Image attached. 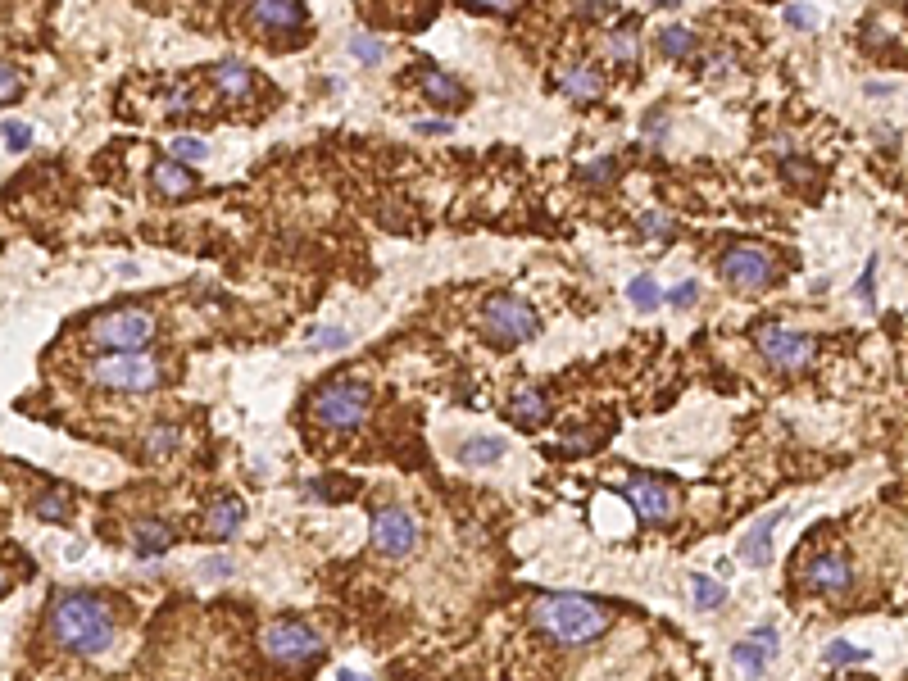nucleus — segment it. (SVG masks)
I'll return each instance as SVG.
<instances>
[{
    "mask_svg": "<svg viewBox=\"0 0 908 681\" xmlns=\"http://www.w3.org/2000/svg\"><path fill=\"white\" fill-rule=\"evenodd\" d=\"M155 332H159L155 314H146L137 305H119L91 318V346L114 350V355H141L155 341Z\"/></svg>",
    "mask_w": 908,
    "mask_h": 681,
    "instance_id": "20e7f679",
    "label": "nucleus"
},
{
    "mask_svg": "<svg viewBox=\"0 0 908 681\" xmlns=\"http://www.w3.org/2000/svg\"><path fill=\"white\" fill-rule=\"evenodd\" d=\"M150 182H155V191H159V196H168V200H182V196L196 191V173L182 168V164H173V159H159V164L150 168Z\"/></svg>",
    "mask_w": 908,
    "mask_h": 681,
    "instance_id": "412c9836",
    "label": "nucleus"
},
{
    "mask_svg": "<svg viewBox=\"0 0 908 681\" xmlns=\"http://www.w3.org/2000/svg\"><path fill=\"white\" fill-rule=\"evenodd\" d=\"M19 91H23L19 69H14V64H0V105H10V100H19Z\"/></svg>",
    "mask_w": 908,
    "mask_h": 681,
    "instance_id": "e433bc0d",
    "label": "nucleus"
},
{
    "mask_svg": "<svg viewBox=\"0 0 908 681\" xmlns=\"http://www.w3.org/2000/svg\"><path fill=\"white\" fill-rule=\"evenodd\" d=\"M618 495L632 504L636 518L650 523V527L672 523V514H677V495H672V486L663 482V477H654V473H636L632 482L618 486Z\"/></svg>",
    "mask_w": 908,
    "mask_h": 681,
    "instance_id": "9b49d317",
    "label": "nucleus"
},
{
    "mask_svg": "<svg viewBox=\"0 0 908 681\" xmlns=\"http://www.w3.org/2000/svg\"><path fill=\"white\" fill-rule=\"evenodd\" d=\"M241 523H246V500H237V495H218V500H209L205 514H200V527H205L209 541L237 536Z\"/></svg>",
    "mask_w": 908,
    "mask_h": 681,
    "instance_id": "4468645a",
    "label": "nucleus"
},
{
    "mask_svg": "<svg viewBox=\"0 0 908 681\" xmlns=\"http://www.w3.org/2000/svg\"><path fill=\"white\" fill-rule=\"evenodd\" d=\"M872 282H877V259H868V268H863V277H859V300H863V305H872Z\"/></svg>",
    "mask_w": 908,
    "mask_h": 681,
    "instance_id": "79ce46f5",
    "label": "nucleus"
},
{
    "mask_svg": "<svg viewBox=\"0 0 908 681\" xmlns=\"http://www.w3.org/2000/svg\"><path fill=\"white\" fill-rule=\"evenodd\" d=\"M418 87H423V96L432 100V105H441V109H454V105H464V100H468L464 82L450 78V73H441V69H423V73H418Z\"/></svg>",
    "mask_w": 908,
    "mask_h": 681,
    "instance_id": "aec40b11",
    "label": "nucleus"
},
{
    "mask_svg": "<svg viewBox=\"0 0 908 681\" xmlns=\"http://www.w3.org/2000/svg\"><path fill=\"white\" fill-rule=\"evenodd\" d=\"M46 627H50V641L60 645L69 654H105L119 636V618L109 609L105 595H91V591H64L50 600L46 609Z\"/></svg>",
    "mask_w": 908,
    "mask_h": 681,
    "instance_id": "f257e3e1",
    "label": "nucleus"
},
{
    "mask_svg": "<svg viewBox=\"0 0 908 681\" xmlns=\"http://www.w3.org/2000/svg\"><path fill=\"white\" fill-rule=\"evenodd\" d=\"M695 46H700V37H695L691 28H681V23H672V28L659 32V50L668 55V60H686V55H695Z\"/></svg>",
    "mask_w": 908,
    "mask_h": 681,
    "instance_id": "393cba45",
    "label": "nucleus"
},
{
    "mask_svg": "<svg viewBox=\"0 0 908 681\" xmlns=\"http://www.w3.org/2000/svg\"><path fill=\"white\" fill-rule=\"evenodd\" d=\"M691 600L695 609H722L727 604V586L709 573H691Z\"/></svg>",
    "mask_w": 908,
    "mask_h": 681,
    "instance_id": "a878e982",
    "label": "nucleus"
},
{
    "mask_svg": "<svg viewBox=\"0 0 908 681\" xmlns=\"http://www.w3.org/2000/svg\"><path fill=\"white\" fill-rule=\"evenodd\" d=\"M781 518H786V509H781V514H763L759 523L741 536V563L745 568H768L772 563V527H777Z\"/></svg>",
    "mask_w": 908,
    "mask_h": 681,
    "instance_id": "dca6fc26",
    "label": "nucleus"
},
{
    "mask_svg": "<svg viewBox=\"0 0 908 681\" xmlns=\"http://www.w3.org/2000/svg\"><path fill=\"white\" fill-rule=\"evenodd\" d=\"M509 414H514L518 427H527V432H536V427L550 418V400H545L541 386H518L514 395H509Z\"/></svg>",
    "mask_w": 908,
    "mask_h": 681,
    "instance_id": "6ab92c4d",
    "label": "nucleus"
},
{
    "mask_svg": "<svg viewBox=\"0 0 908 681\" xmlns=\"http://www.w3.org/2000/svg\"><path fill=\"white\" fill-rule=\"evenodd\" d=\"M418 545V518L409 514L405 504H377L373 509V550L382 559L400 563L409 559Z\"/></svg>",
    "mask_w": 908,
    "mask_h": 681,
    "instance_id": "6e6552de",
    "label": "nucleus"
},
{
    "mask_svg": "<svg viewBox=\"0 0 908 681\" xmlns=\"http://www.w3.org/2000/svg\"><path fill=\"white\" fill-rule=\"evenodd\" d=\"M768 659H772V650L768 645H759V641H736L731 645V668H736V677L741 681H759L763 672H768Z\"/></svg>",
    "mask_w": 908,
    "mask_h": 681,
    "instance_id": "4be33fe9",
    "label": "nucleus"
},
{
    "mask_svg": "<svg viewBox=\"0 0 908 681\" xmlns=\"http://www.w3.org/2000/svg\"><path fill=\"white\" fill-rule=\"evenodd\" d=\"M250 19L264 32H282V37H300L309 28L305 5H296V0H259V5H250Z\"/></svg>",
    "mask_w": 908,
    "mask_h": 681,
    "instance_id": "ddd939ff",
    "label": "nucleus"
},
{
    "mask_svg": "<svg viewBox=\"0 0 908 681\" xmlns=\"http://www.w3.org/2000/svg\"><path fill=\"white\" fill-rule=\"evenodd\" d=\"M350 55H355L359 64H382L386 60V41L373 37V32H355V37H350Z\"/></svg>",
    "mask_w": 908,
    "mask_h": 681,
    "instance_id": "c756f323",
    "label": "nucleus"
},
{
    "mask_svg": "<svg viewBox=\"0 0 908 681\" xmlns=\"http://www.w3.org/2000/svg\"><path fill=\"white\" fill-rule=\"evenodd\" d=\"M804 586L818 595H845L849 586H854V568H849L845 554H818V559L804 568Z\"/></svg>",
    "mask_w": 908,
    "mask_h": 681,
    "instance_id": "f8f14e48",
    "label": "nucleus"
},
{
    "mask_svg": "<svg viewBox=\"0 0 908 681\" xmlns=\"http://www.w3.org/2000/svg\"><path fill=\"white\" fill-rule=\"evenodd\" d=\"M495 459H504L500 436H473V441L459 445V464H468V468H486V464H495Z\"/></svg>",
    "mask_w": 908,
    "mask_h": 681,
    "instance_id": "b1692460",
    "label": "nucleus"
},
{
    "mask_svg": "<svg viewBox=\"0 0 908 681\" xmlns=\"http://www.w3.org/2000/svg\"><path fill=\"white\" fill-rule=\"evenodd\" d=\"M577 178L582 182H613L618 178V159H591V164L577 168Z\"/></svg>",
    "mask_w": 908,
    "mask_h": 681,
    "instance_id": "f704fd0d",
    "label": "nucleus"
},
{
    "mask_svg": "<svg viewBox=\"0 0 908 681\" xmlns=\"http://www.w3.org/2000/svg\"><path fill=\"white\" fill-rule=\"evenodd\" d=\"M595 436H600V432H573L563 445H554V454H568V459H573V454H586L595 445Z\"/></svg>",
    "mask_w": 908,
    "mask_h": 681,
    "instance_id": "ea45409f",
    "label": "nucleus"
},
{
    "mask_svg": "<svg viewBox=\"0 0 908 681\" xmlns=\"http://www.w3.org/2000/svg\"><path fill=\"white\" fill-rule=\"evenodd\" d=\"M164 368L146 355H109L91 364V382L109 386V391H155Z\"/></svg>",
    "mask_w": 908,
    "mask_h": 681,
    "instance_id": "1a4fd4ad",
    "label": "nucleus"
},
{
    "mask_svg": "<svg viewBox=\"0 0 908 681\" xmlns=\"http://www.w3.org/2000/svg\"><path fill=\"white\" fill-rule=\"evenodd\" d=\"M781 19H786L790 28H818L822 14L809 10V5H786V10H781Z\"/></svg>",
    "mask_w": 908,
    "mask_h": 681,
    "instance_id": "4c0bfd02",
    "label": "nucleus"
},
{
    "mask_svg": "<svg viewBox=\"0 0 908 681\" xmlns=\"http://www.w3.org/2000/svg\"><path fill=\"white\" fill-rule=\"evenodd\" d=\"M336 681H368V677H364V672H350V668H341V672H336Z\"/></svg>",
    "mask_w": 908,
    "mask_h": 681,
    "instance_id": "09e8293b",
    "label": "nucleus"
},
{
    "mask_svg": "<svg viewBox=\"0 0 908 681\" xmlns=\"http://www.w3.org/2000/svg\"><path fill=\"white\" fill-rule=\"evenodd\" d=\"M468 10H473V14H500V19H509V14H518V5H514V0H473Z\"/></svg>",
    "mask_w": 908,
    "mask_h": 681,
    "instance_id": "a19ab883",
    "label": "nucleus"
},
{
    "mask_svg": "<svg viewBox=\"0 0 908 681\" xmlns=\"http://www.w3.org/2000/svg\"><path fill=\"white\" fill-rule=\"evenodd\" d=\"M232 573V559H205L200 563V577H227Z\"/></svg>",
    "mask_w": 908,
    "mask_h": 681,
    "instance_id": "c03bdc74",
    "label": "nucleus"
},
{
    "mask_svg": "<svg viewBox=\"0 0 908 681\" xmlns=\"http://www.w3.org/2000/svg\"><path fill=\"white\" fill-rule=\"evenodd\" d=\"M309 346L314 350H346L350 332L346 327H314V332H309Z\"/></svg>",
    "mask_w": 908,
    "mask_h": 681,
    "instance_id": "72a5a7b5",
    "label": "nucleus"
},
{
    "mask_svg": "<svg viewBox=\"0 0 908 681\" xmlns=\"http://www.w3.org/2000/svg\"><path fill=\"white\" fill-rule=\"evenodd\" d=\"M259 650H264L273 663H282V668L300 672V668H318V663H323L327 641L300 618H273V622L259 627Z\"/></svg>",
    "mask_w": 908,
    "mask_h": 681,
    "instance_id": "7ed1b4c3",
    "label": "nucleus"
},
{
    "mask_svg": "<svg viewBox=\"0 0 908 681\" xmlns=\"http://www.w3.org/2000/svg\"><path fill=\"white\" fill-rule=\"evenodd\" d=\"M663 300H668L672 309H695V300H700V282H691V277H686V282H677V287H672Z\"/></svg>",
    "mask_w": 908,
    "mask_h": 681,
    "instance_id": "c9c22d12",
    "label": "nucleus"
},
{
    "mask_svg": "<svg viewBox=\"0 0 908 681\" xmlns=\"http://www.w3.org/2000/svg\"><path fill=\"white\" fill-rule=\"evenodd\" d=\"M641 237H650V241H672V237H677V223H672L668 214H659V209H650V214H641Z\"/></svg>",
    "mask_w": 908,
    "mask_h": 681,
    "instance_id": "473e14b6",
    "label": "nucleus"
},
{
    "mask_svg": "<svg viewBox=\"0 0 908 681\" xmlns=\"http://www.w3.org/2000/svg\"><path fill=\"white\" fill-rule=\"evenodd\" d=\"M532 622L559 645H591L609 627V609L586 595H541L532 604Z\"/></svg>",
    "mask_w": 908,
    "mask_h": 681,
    "instance_id": "f03ea898",
    "label": "nucleus"
},
{
    "mask_svg": "<svg viewBox=\"0 0 908 681\" xmlns=\"http://www.w3.org/2000/svg\"><path fill=\"white\" fill-rule=\"evenodd\" d=\"M209 155V141L205 137H173L168 141V159L173 164H196V159Z\"/></svg>",
    "mask_w": 908,
    "mask_h": 681,
    "instance_id": "7c9ffc66",
    "label": "nucleus"
},
{
    "mask_svg": "<svg viewBox=\"0 0 908 681\" xmlns=\"http://www.w3.org/2000/svg\"><path fill=\"white\" fill-rule=\"evenodd\" d=\"M822 659L831 663V668H854V663H863V659H872L863 645H849V641H831L827 650H822Z\"/></svg>",
    "mask_w": 908,
    "mask_h": 681,
    "instance_id": "2f4dec72",
    "label": "nucleus"
},
{
    "mask_svg": "<svg viewBox=\"0 0 908 681\" xmlns=\"http://www.w3.org/2000/svg\"><path fill=\"white\" fill-rule=\"evenodd\" d=\"M604 55H609L613 64H641V41H636V23H627V28H613L609 37H604Z\"/></svg>",
    "mask_w": 908,
    "mask_h": 681,
    "instance_id": "5701e85b",
    "label": "nucleus"
},
{
    "mask_svg": "<svg viewBox=\"0 0 908 681\" xmlns=\"http://www.w3.org/2000/svg\"><path fill=\"white\" fill-rule=\"evenodd\" d=\"M5 591H10V577H5V573H0V595H5Z\"/></svg>",
    "mask_w": 908,
    "mask_h": 681,
    "instance_id": "8fccbe9b",
    "label": "nucleus"
},
{
    "mask_svg": "<svg viewBox=\"0 0 908 681\" xmlns=\"http://www.w3.org/2000/svg\"><path fill=\"white\" fill-rule=\"evenodd\" d=\"M209 82H214L218 96L237 100V105H246V100L255 96V73H250V64H241V60H218L214 69H209Z\"/></svg>",
    "mask_w": 908,
    "mask_h": 681,
    "instance_id": "2eb2a0df",
    "label": "nucleus"
},
{
    "mask_svg": "<svg viewBox=\"0 0 908 681\" xmlns=\"http://www.w3.org/2000/svg\"><path fill=\"white\" fill-rule=\"evenodd\" d=\"M754 346H759V355L768 359L772 368H786V373H795V368H809L813 355H818L813 336L795 332V327H781V323L759 327V332H754Z\"/></svg>",
    "mask_w": 908,
    "mask_h": 681,
    "instance_id": "9d476101",
    "label": "nucleus"
},
{
    "mask_svg": "<svg viewBox=\"0 0 908 681\" xmlns=\"http://www.w3.org/2000/svg\"><path fill=\"white\" fill-rule=\"evenodd\" d=\"M559 91L568 100H577V105H586V100H600L604 73L595 69V64H568V69L559 73Z\"/></svg>",
    "mask_w": 908,
    "mask_h": 681,
    "instance_id": "f3484780",
    "label": "nucleus"
},
{
    "mask_svg": "<svg viewBox=\"0 0 908 681\" xmlns=\"http://www.w3.org/2000/svg\"><path fill=\"white\" fill-rule=\"evenodd\" d=\"M722 282L736 291H763L772 287V277H777V255L759 241H741V246H731L722 255Z\"/></svg>",
    "mask_w": 908,
    "mask_h": 681,
    "instance_id": "0eeeda50",
    "label": "nucleus"
},
{
    "mask_svg": "<svg viewBox=\"0 0 908 681\" xmlns=\"http://www.w3.org/2000/svg\"><path fill=\"white\" fill-rule=\"evenodd\" d=\"M69 509H73V500H69V491H46V495H37V500H32V514L37 518H46V523H64V518H69Z\"/></svg>",
    "mask_w": 908,
    "mask_h": 681,
    "instance_id": "bb28decb",
    "label": "nucleus"
},
{
    "mask_svg": "<svg viewBox=\"0 0 908 681\" xmlns=\"http://www.w3.org/2000/svg\"><path fill=\"white\" fill-rule=\"evenodd\" d=\"M178 441H182V432L173 423H168V427H150V432H146V454H150V459H168V454L178 450Z\"/></svg>",
    "mask_w": 908,
    "mask_h": 681,
    "instance_id": "c85d7f7f",
    "label": "nucleus"
},
{
    "mask_svg": "<svg viewBox=\"0 0 908 681\" xmlns=\"http://www.w3.org/2000/svg\"><path fill=\"white\" fill-rule=\"evenodd\" d=\"M482 332L491 336L495 346H518V341H532L541 332V314L518 296H495L482 309Z\"/></svg>",
    "mask_w": 908,
    "mask_h": 681,
    "instance_id": "423d86ee",
    "label": "nucleus"
},
{
    "mask_svg": "<svg viewBox=\"0 0 908 681\" xmlns=\"http://www.w3.org/2000/svg\"><path fill=\"white\" fill-rule=\"evenodd\" d=\"M0 137H5V141H10V146L14 150H28L32 146V128H28V123H0Z\"/></svg>",
    "mask_w": 908,
    "mask_h": 681,
    "instance_id": "58836bf2",
    "label": "nucleus"
},
{
    "mask_svg": "<svg viewBox=\"0 0 908 681\" xmlns=\"http://www.w3.org/2000/svg\"><path fill=\"white\" fill-rule=\"evenodd\" d=\"M627 296H632V305L641 309V314H654V309L663 305V291H659V282H654L650 273L632 277V287H627Z\"/></svg>",
    "mask_w": 908,
    "mask_h": 681,
    "instance_id": "cd10ccee",
    "label": "nucleus"
},
{
    "mask_svg": "<svg viewBox=\"0 0 908 681\" xmlns=\"http://www.w3.org/2000/svg\"><path fill=\"white\" fill-rule=\"evenodd\" d=\"M418 132H423V137H445V132H450V123L427 119V123H418Z\"/></svg>",
    "mask_w": 908,
    "mask_h": 681,
    "instance_id": "49530a36",
    "label": "nucleus"
},
{
    "mask_svg": "<svg viewBox=\"0 0 908 681\" xmlns=\"http://www.w3.org/2000/svg\"><path fill=\"white\" fill-rule=\"evenodd\" d=\"M178 545V527L173 523H159V518H141L137 527H132V550L141 554V559H155V554L173 550Z\"/></svg>",
    "mask_w": 908,
    "mask_h": 681,
    "instance_id": "a211bd4d",
    "label": "nucleus"
},
{
    "mask_svg": "<svg viewBox=\"0 0 908 681\" xmlns=\"http://www.w3.org/2000/svg\"><path fill=\"white\" fill-rule=\"evenodd\" d=\"M314 418L327 427V432H355L359 423L368 418V409H373V391H368L364 382H327L314 391Z\"/></svg>",
    "mask_w": 908,
    "mask_h": 681,
    "instance_id": "39448f33",
    "label": "nucleus"
},
{
    "mask_svg": "<svg viewBox=\"0 0 908 681\" xmlns=\"http://www.w3.org/2000/svg\"><path fill=\"white\" fill-rule=\"evenodd\" d=\"M750 641L768 645V650H772V654H777V650H781V632H777V627H754V632H750Z\"/></svg>",
    "mask_w": 908,
    "mask_h": 681,
    "instance_id": "37998d69",
    "label": "nucleus"
},
{
    "mask_svg": "<svg viewBox=\"0 0 908 681\" xmlns=\"http://www.w3.org/2000/svg\"><path fill=\"white\" fill-rule=\"evenodd\" d=\"M786 173H790V178H795V182H804V178H809V168H804V164H795V159H790V164H786Z\"/></svg>",
    "mask_w": 908,
    "mask_h": 681,
    "instance_id": "de8ad7c7",
    "label": "nucleus"
},
{
    "mask_svg": "<svg viewBox=\"0 0 908 681\" xmlns=\"http://www.w3.org/2000/svg\"><path fill=\"white\" fill-rule=\"evenodd\" d=\"M577 14H582V19H613V5H595V0H586V5H577Z\"/></svg>",
    "mask_w": 908,
    "mask_h": 681,
    "instance_id": "a18cd8bd",
    "label": "nucleus"
}]
</instances>
